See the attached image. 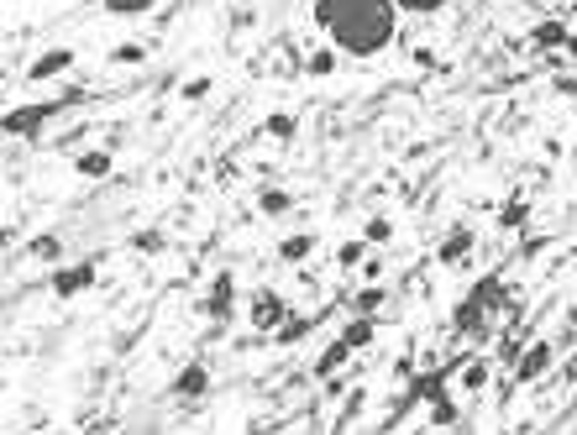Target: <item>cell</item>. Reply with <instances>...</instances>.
I'll use <instances>...</instances> for the list:
<instances>
[{
	"instance_id": "cell-24",
	"label": "cell",
	"mask_w": 577,
	"mask_h": 435,
	"mask_svg": "<svg viewBox=\"0 0 577 435\" xmlns=\"http://www.w3.org/2000/svg\"><path fill=\"white\" fill-rule=\"evenodd\" d=\"M210 90H216V79H210V74H189V79L178 84V100H189V106H194V100H205Z\"/></svg>"
},
{
	"instance_id": "cell-11",
	"label": "cell",
	"mask_w": 577,
	"mask_h": 435,
	"mask_svg": "<svg viewBox=\"0 0 577 435\" xmlns=\"http://www.w3.org/2000/svg\"><path fill=\"white\" fill-rule=\"evenodd\" d=\"M111 168H115V153H111V147L74 153V173H79V178H111Z\"/></svg>"
},
{
	"instance_id": "cell-22",
	"label": "cell",
	"mask_w": 577,
	"mask_h": 435,
	"mask_svg": "<svg viewBox=\"0 0 577 435\" xmlns=\"http://www.w3.org/2000/svg\"><path fill=\"white\" fill-rule=\"evenodd\" d=\"M111 63L115 68H142V63H147V43H115Z\"/></svg>"
},
{
	"instance_id": "cell-12",
	"label": "cell",
	"mask_w": 577,
	"mask_h": 435,
	"mask_svg": "<svg viewBox=\"0 0 577 435\" xmlns=\"http://www.w3.org/2000/svg\"><path fill=\"white\" fill-rule=\"evenodd\" d=\"M315 247H320V236H315V231H294V236H284V241H279V263H284V268H299Z\"/></svg>"
},
{
	"instance_id": "cell-23",
	"label": "cell",
	"mask_w": 577,
	"mask_h": 435,
	"mask_svg": "<svg viewBox=\"0 0 577 435\" xmlns=\"http://www.w3.org/2000/svg\"><path fill=\"white\" fill-rule=\"evenodd\" d=\"M362 241H368V247H389V241H394V220H389V216H368Z\"/></svg>"
},
{
	"instance_id": "cell-32",
	"label": "cell",
	"mask_w": 577,
	"mask_h": 435,
	"mask_svg": "<svg viewBox=\"0 0 577 435\" xmlns=\"http://www.w3.org/2000/svg\"><path fill=\"white\" fill-rule=\"evenodd\" d=\"M409 58H415L420 68H436V53H431V48H415V53H409Z\"/></svg>"
},
{
	"instance_id": "cell-14",
	"label": "cell",
	"mask_w": 577,
	"mask_h": 435,
	"mask_svg": "<svg viewBox=\"0 0 577 435\" xmlns=\"http://www.w3.org/2000/svg\"><path fill=\"white\" fill-rule=\"evenodd\" d=\"M346 357H352V346H346L342 336H336V341H326V352L315 357V378L326 383L331 373H342V368H346Z\"/></svg>"
},
{
	"instance_id": "cell-3",
	"label": "cell",
	"mask_w": 577,
	"mask_h": 435,
	"mask_svg": "<svg viewBox=\"0 0 577 435\" xmlns=\"http://www.w3.org/2000/svg\"><path fill=\"white\" fill-rule=\"evenodd\" d=\"M79 95H63V100H43V106H16L5 110V137H37L48 121H53L63 106H74Z\"/></svg>"
},
{
	"instance_id": "cell-9",
	"label": "cell",
	"mask_w": 577,
	"mask_h": 435,
	"mask_svg": "<svg viewBox=\"0 0 577 435\" xmlns=\"http://www.w3.org/2000/svg\"><path fill=\"white\" fill-rule=\"evenodd\" d=\"M472 247H478L472 225H457V231H447V236H441V247H436V263H441V268H462V263L472 257Z\"/></svg>"
},
{
	"instance_id": "cell-28",
	"label": "cell",
	"mask_w": 577,
	"mask_h": 435,
	"mask_svg": "<svg viewBox=\"0 0 577 435\" xmlns=\"http://www.w3.org/2000/svg\"><path fill=\"white\" fill-rule=\"evenodd\" d=\"M131 247H137V252H169V236H163V231H137Z\"/></svg>"
},
{
	"instance_id": "cell-7",
	"label": "cell",
	"mask_w": 577,
	"mask_h": 435,
	"mask_svg": "<svg viewBox=\"0 0 577 435\" xmlns=\"http://www.w3.org/2000/svg\"><path fill=\"white\" fill-rule=\"evenodd\" d=\"M74 48H48V53H37L32 63H27V84H48V79H58V74H68L74 68Z\"/></svg>"
},
{
	"instance_id": "cell-29",
	"label": "cell",
	"mask_w": 577,
	"mask_h": 435,
	"mask_svg": "<svg viewBox=\"0 0 577 435\" xmlns=\"http://www.w3.org/2000/svg\"><path fill=\"white\" fill-rule=\"evenodd\" d=\"M399 11H415V16H431V11H441L447 0H394Z\"/></svg>"
},
{
	"instance_id": "cell-8",
	"label": "cell",
	"mask_w": 577,
	"mask_h": 435,
	"mask_svg": "<svg viewBox=\"0 0 577 435\" xmlns=\"http://www.w3.org/2000/svg\"><path fill=\"white\" fill-rule=\"evenodd\" d=\"M205 393H210V368H205V362L178 368V378H173V399H178V404H200Z\"/></svg>"
},
{
	"instance_id": "cell-15",
	"label": "cell",
	"mask_w": 577,
	"mask_h": 435,
	"mask_svg": "<svg viewBox=\"0 0 577 435\" xmlns=\"http://www.w3.org/2000/svg\"><path fill=\"white\" fill-rule=\"evenodd\" d=\"M336 63H342V48H336V43H331V48H310V53H304V74H310V79H331Z\"/></svg>"
},
{
	"instance_id": "cell-21",
	"label": "cell",
	"mask_w": 577,
	"mask_h": 435,
	"mask_svg": "<svg viewBox=\"0 0 577 435\" xmlns=\"http://www.w3.org/2000/svg\"><path fill=\"white\" fill-rule=\"evenodd\" d=\"M525 220H530V200H525V194H510L504 210H499V225H504V231H525Z\"/></svg>"
},
{
	"instance_id": "cell-18",
	"label": "cell",
	"mask_w": 577,
	"mask_h": 435,
	"mask_svg": "<svg viewBox=\"0 0 577 435\" xmlns=\"http://www.w3.org/2000/svg\"><path fill=\"white\" fill-rule=\"evenodd\" d=\"M294 131H299V115H288V110H273V115L263 121V137H268V142H294Z\"/></svg>"
},
{
	"instance_id": "cell-17",
	"label": "cell",
	"mask_w": 577,
	"mask_h": 435,
	"mask_svg": "<svg viewBox=\"0 0 577 435\" xmlns=\"http://www.w3.org/2000/svg\"><path fill=\"white\" fill-rule=\"evenodd\" d=\"M352 304H357V315H378V310L389 304V289H383V283H362V289L352 294Z\"/></svg>"
},
{
	"instance_id": "cell-25",
	"label": "cell",
	"mask_w": 577,
	"mask_h": 435,
	"mask_svg": "<svg viewBox=\"0 0 577 435\" xmlns=\"http://www.w3.org/2000/svg\"><path fill=\"white\" fill-rule=\"evenodd\" d=\"M362 257H368V241H362V236H357V241H342V247H336V268H362Z\"/></svg>"
},
{
	"instance_id": "cell-5",
	"label": "cell",
	"mask_w": 577,
	"mask_h": 435,
	"mask_svg": "<svg viewBox=\"0 0 577 435\" xmlns=\"http://www.w3.org/2000/svg\"><path fill=\"white\" fill-rule=\"evenodd\" d=\"M200 315H205L210 326H226L231 315H236V278H231V273H216V278H210V289H205V299H200Z\"/></svg>"
},
{
	"instance_id": "cell-19",
	"label": "cell",
	"mask_w": 577,
	"mask_h": 435,
	"mask_svg": "<svg viewBox=\"0 0 577 435\" xmlns=\"http://www.w3.org/2000/svg\"><path fill=\"white\" fill-rule=\"evenodd\" d=\"M27 257H37V263H58V257H63V236H58V231L32 236V241H27Z\"/></svg>"
},
{
	"instance_id": "cell-31",
	"label": "cell",
	"mask_w": 577,
	"mask_h": 435,
	"mask_svg": "<svg viewBox=\"0 0 577 435\" xmlns=\"http://www.w3.org/2000/svg\"><path fill=\"white\" fill-rule=\"evenodd\" d=\"M362 278L378 283V278H383V257H362Z\"/></svg>"
},
{
	"instance_id": "cell-20",
	"label": "cell",
	"mask_w": 577,
	"mask_h": 435,
	"mask_svg": "<svg viewBox=\"0 0 577 435\" xmlns=\"http://www.w3.org/2000/svg\"><path fill=\"white\" fill-rule=\"evenodd\" d=\"M257 210H263V216H288V210H294V194L279 189V184H268V189L257 194Z\"/></svg>"
},
{
	"instance_id": "cell-13",
	"label": "cell",
	"mask_w": 577,
	"mask_h": 435,
	"mask_svg": "<svg viewBox=\"0 0 577 435\" xmlns=\"http://www.w3.org/2000/svg\"><path fill=\"white\" fill-rule=\"evenodd\" d=\"M336 336H342L352 352H368V346H373V336H378V320H373V315H352Z\"/></svg>"
},
{
	"instance_id": "cell-6",
	"label": "cell",
	"mask_w": 577,
	"mask_h": 435,
	"mask_svg": "<svg viewBox=\"0 0 577 435\" xmlns=\"http://www.w3.org/2000/svg\"><path fill=\"white\" fill-rule=\"evenodd\" d=\"M551 368H557V341H530L525 352L515 357V383H541V378H551Z\"/></svg>"
},
{
	"instance_id": "cell-26",
	"label": "cell",
	"mask_w": 577,
	"mask_h": 435,
	"mask_svg": "<svg viewBox=\"0 0 577 435\" xmlns=\"http://www.w3.org/2000/svg\"><path fill=\"white\" fill-rule=\"evenodd\" d=\"M100 5H106L111 16H142V11H153L158 0H100Z\"/></svg>"
},
{
	"instance_id": "cell-10",
	"label": "cell",
	"mask_w": 577,
	"mask_h": 435,
	"mask_svg": "<svg viewBox=\"0 0 577 435\" xmlns=\"http://www.w3.org/2000/svg\"><path fill=\"white\" fill-rule=\"evenodd\" d=\"M567 37H573V27L557 21V16H546V21L530 27V48H535V53H557V48H567Z\"/></svg>"
},
{
	"instance_id": "cell-2",
	"label": "cell",
	"mask_w": 577,
	"mask_h": 435,
	"mask_svg": "<svg viewBox=\"0 0 577 435\" xmlns=\"http://www.w3.org/2000/svg\"><path fill=\"white\" fill-rule=\"evenodd\" d=\"M95 278H100V257L63 263V268H53V278H48V294H53V299H79V294L95 289Z\"/></svg>"
},
{
	"instance_id": "cell-27",
	"label": "cell",
	"mask_w": 577,
	"mask_h": 435,
	"mask_svg": "<svg viewBox=\"0 0 577 435\" xmlns=\"http://www.w3.org/2000/svg\"><path fill=\"white\" fill-rule=\"evenodd\" d=\"M310 326H315V320H299V315H288V320H284V326H279V330H273V336H279L284 346H294L299 336H310Z\"/></svg>"
},
{
	"instance_id": "cell-30",
	"label": "cell",
	"mask_w": 577,
	"mask_h": 435,
	"mask_svg": "<svg viewBox=\"0 0 577 435\" xmlns=\"http://www.w3.org/2000/svg\"><path fill=\"white\" fill-rule=\"evenodd\" d=\"M551 90H557L562 100H577V74H557V79H551Z\"/></svg>"
},
{
	"instance_id": "cell-4",
	"label": "cell",
	"mask_w": 577,
	"mask_h": 435,
	"mask_svg": "<svg viewBox=\"0 0 577 435\" xmlns=\"http://www.w3.org/2000/svg\"><path fill=\"white\" fill-rule=\"evenodd\" d=\"M284 320H288V299L279 289H257V294L247 299V326L257 330V336H273Z\"/></svg>"
},
{
	"instance_id": "cell-33",
	"label": "cell",
	"mask_w": 577,
	"mask_h": 435,
	"mask_svg": "<svg viewBox=\"0 0 577 435\" xmlns=\"http://www.w3.org/2000/svg\"><path fill=\"white\" fill-rule=\"evenodd\" d=\"M562 53H567V58H573V63H577V32H573V37H567V48H562Z\"/></svg>"
},
{
	"instance_id": "cell-1",
	"label": "cell",
	"mask_w": 577,
	"mask_h": 435,
	"mask_svg": "<svg viewBox=\"0 0 577 435\" xmlns=\"http://www.w3.org/2000/svg\"><path fill=\"white\" fill-rule=\"evenodd\" d=\"M315 27L346 58H378L394 43L399 5L394 0H315Z\"/></svg>"
},
{
	"instance_id": "cell-16",
	"label": "cell",
	"mask_w": 577,
	"mask_h": 435,
	"mask_svg": "<svg viewBox=\"0 0 577 435\" xmlns=\"http://www.w3.org/2000/svg\"><path fill=\"white\" fill-rule=\"evenodd\" d=\"M488 378H494V362H488V357H472V362L462 368L457 388H462V393H483V388H488Z\"/></svg>"
}]
</instances>
